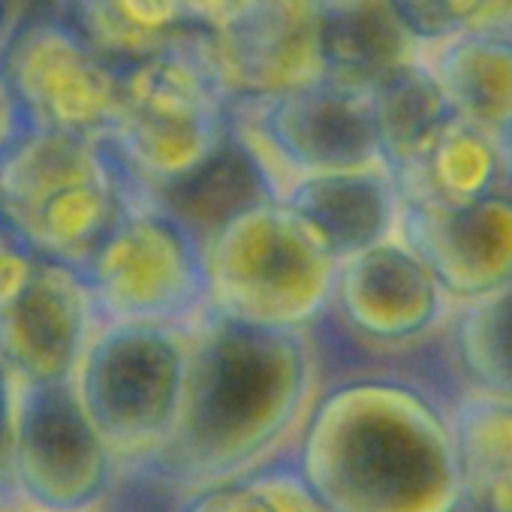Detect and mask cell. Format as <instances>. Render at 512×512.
<instances>
[{"label": "cell", "instance_id": "6da1fadb", "mask_svg": "<svg viewBox=\"0 0 512 512\" xmlns=\"http://www.w3.org/2000/svg\"><path fill=\"white\" fill-rule=\"evenodd\" d=\"M281 359L269 338L226 323L190 347L178 422L148 458L166 479L193 491L235 476L272 437L281 416Z\"/></svg>", "mask_w": 512, "mask_h": 512}, {"label": "cell", "instance_id": "7a4b0ae2", "mask_svg": "<svg viewBox=\"0 0 512 512\" xmlns=\"http://www.w3.org/2000/svg\"><path fill=\"white\" fill-rule=\"evenodd\" d=\"M136 196L103 139L31 130L0 157V214L43 260L85 266Z\"/></svg>", "mask_w": 512, "mask_h": 512}, {"label": "cell", "instance_id": "3957f363", "mask_svg": "<svg viewBox=\"0 0 512 512\" xmlns=\"http://www.w3.org/2000/svg\"><path fill=\"white\" fill-rule=\"evenodd\" d=\"M103 142L139 193L187 175L223 142L214 64L193 49V31L121 67L118 109Z\"/></svg>", "mask_w": 512, "mask_h": 512}, {"label": "cell", "instance_id": "277c9868", "mask_svg": "<svg viewBox=\"0 0 512 512\" xmlns=\"http://www.w3.org/2000/svg\"><path fill=\"white\" fill-rule=\"evenodd\" d=\"M187 359L190 347L175 326L112 323L91 335L76 389L118 461L163 449L178 422Z\"/></svg>", "mask_w": 512, "mask_h": 512}, {"label": "cell", "instance_id": "5b68a950", "mask_svg": "<svg viewBox=\"0 0 512 512\" xmlns=\"http://www.w3.org/2000/svg\"><path fill=\"white\" fill-rule=\"evenodd\" d=\"M97 329L112 323L175 326L202 296L199 238L151 199L136 196L79 266Z\"/></svg>", "mask_w": 512, "mask_h": 512}, {"label": "cell", "instance_id": "8992f818", "mask_svg": "<svg viewBox=\"0 0 512 512\" xmlns=\"http://www.w3.org/2000/svg\"><path fill=\"white\" fill-rule=\"evenodd\" d=\"M31 130L106 139L121 91V67L103 58L49 7H34L0 52Z\"/></svg>", "mask_w": 512, "mask_h": 512}, {"label": "cell", "instance_id": "52a82bcc", "mask_svg": "<svg viewBox=\"0 0 512 512\" xmlns=\"http://www.w3.org/2000/svg\"><path fill=\"white\" fill-rule=\"evenodd\" d=\"M118 458L91 422L76 380L19 383L16 482L34 512H97Z\"/></svg>", "mask_w": 512, "mask_h": 512}, {"label": "cell", "instance_id": "ba28073f", "mask_svg": "<svg viewBox=\"0 0 512 512\" xmlns=\"http://www.w3.org/2000/svg\"><path fill=\"white\" fill-rule=\"evenodd\" d=\"M94 332L97 314L82 269L43 256L16 299L0 308V356L19 383L76 380Z\"/></svg>", "mask_w": 512, "mask_h": 512}, {"label": "cell", "instance_id": "9c48e42d", "mask_svg": "<svg viewBox=\"0 0 512 512\" xmlns=\"http://www.w3.org/2000/svg\"><path fill=\"white\" fill-rule=\"evenodd\" d=\"M46 7L118 67L193 31L181 0H49Z\"/></svg>", "mask_w": 512, "mask_h": 512}, {"label": "cell", "instance_id": "30bf717a", "mask_svg": "<svg viewBox=\"0 0 512 512\" xmlns=\"http://www.w3.org/2000/svg\"><path fill=\"white\" fill-rule=\"evenodd\" d=\"M253 193L256 175L250 160L238 145L220 142L196 169L139 196L151 199L196 238H202L217 235L226 223H232L253 202Z\"/></svg>", "mask_w": 512, "mask_h": 512}, {"label": "cell", "instance_id": "8fae6325", "mask_svg": "<svg viewBox=\"0 0 512 512\" xmlns=\"http://www.w3.org/2000/svg\"><path fill=\"white\" fill-rule=\"evenodd\" d=\"M178 512H308V497L275 476L220 479L193 488Z\"/></svg>", "mask_w": 512, "mask_h": 512}, {"label": "cell", "instance_id": "7c38bea8", "mask_svg": "<svg viewBox=\"0 0 512 512\" xmlns=\"http://www.w3.org/2000/svg\"><path fill=\"white\" fill-rule=\"evenodd\" d=\"M16 419H19V377L4 362V356H0V506L19 503Z\"/></svg>", "mask_w": 512, "mask_h": 512}, {"label": "cell", "instance_id": "4fadbf2b", "mask_svg": "<svg viewBox=\"0 0 512 512\" xmlns=\"http://www.w3.org/2000/svg\"><path fill=\"white\" fill-rule=\"evenodd\" d=\"M31 133V124L7 82V76L0 73V157H4L19 139H25Z\"/></svg>", "mask_w": 512, "mask_h": 512}]
</instances>
